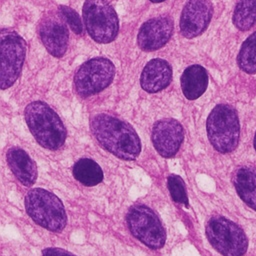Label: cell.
Segmentation results:
<instances>
[{
  "label": "cell",
  "mask_w": 256,
  "mask_h": 256,
  "mask_svg": "<svg viewBox=\"0 0 256 256\" xmlns=\"http://www.w3.org/2000/svg\"><path fill=\"white\" fill-rule=\"evenodd\" d=\"M232 179L239 197L256 211V166L247 164L238 167Z\"/></svg>",
  "instance_id": "16"
},
{
  "label": "cell",
  "mask_w": 256,
  "mask_h": 256,
  "mask_svg": "<svg viewBox=\"0 0 256 256\" xmlns=\"http://www.w3.org/2000/svg\"><path fill=\"white\" fill-rule=\"evenodd\" d=\"M42 256H76V255L62 248L49 247V248H45L42 251Z\"/></svg>",
  "instance_id": "23"
},
{
  "label": "cell",
  "mask_w": 256,
  "mask_h": 256,
  "mask_svg": "<svg viewBox=\"0 0 256 256\" xmlns=\"http://www.w3.org/2000/svg\"><path fill=\"white\" fill-rule=\"evenodd\" d=\"M82 14L86 30L95 42L105 44L117 37L118 16L107 0H86Z\"/></svg>",
  "instance_id": "5"
},
{
  "label": "cell",
  "mask_w": 256,
  "mask_h": 256,
  "mask_svg": "<svg viewBox=\"0 0 256 256\" xmlns=\"http://www.w3.org/2000/svg\"><path fill=\"white\" fill-rule=\"evenodd\" d=\"M115 75V66L105 57H95L84 62L76 71L74 85L80 96L87 97L108 87Z\"/></svg>",
  "instance_id": "8"
},
{
  "label": "cell",
  "mask_w": 256,
  "mask_h": 256,
  "mask_svg": "<svg viewBox=\"0 0 256 256\" xmlns=\"http://www.w3.org/2000/svg\"><path fill=\"white\" fill-rule=\"evenodd\" d=\"M1 50V89L11 87L19 77L26 54V42L15 31L2 29L0 33Z\"/></svg>",
  "instance_id": "9"
},
{
  "label": "cell",
  "mask_w": 256,
  "mask_h": 256,
  "mask_svg": "<svg viewBox=\"0 0 256 256\" xmlns=\"http://www.w3.org/2000/svg\"><path fill=\"white\" fill-rule=\"evenodd\" d=\"M72 173L78 182L88 187L98 185L100 182H102L104 177L103 171L99 164L90 158L79 159L74 164Z\"/></svg>",
  "instance_id": "18"
},
{
  "label": "cell",
  "mask_w": 256,
  "mask_h": 256,
  "mask_svg": "<svg viewBox=\"0 0 256 256\" xmlns=\"http://www.w3.org/2000/svg\"><path fill=\"white\" fill-rule=\"evenodd\" d=\"M167 187L174 202L188 206V195L183 179L175 174L167 177Z\"/></svg>",
  "instance_id": "21"
},
{
  "label": "cell",
  "mask_w": 256,
  "mask_h": 256,
  "mask_svg": "<svg viewBox=\"0 0 256 256\" xmlns=\"http://www.w3.org/2000/svg\"><path fill=\"white\" fill-rule=\"evenodd\" d=\"M173 31V20L169 16H157L143 23L138 35V46L144 51H154L163 47Z\"/></svg>",
  "instance_id": "13"
},
{
  "label": "cell",
  "mask_w": 256,
  "mask_h": 256,
  "mask_svg": "<svg viewBox=\"0 0 256 256\" xmlns=\"http://www.w3.org/2000/svg\"><path fill=\"white\" fill-rule=\"evenodd\" d=\"M183 140L184 128L176 119L165 118L155 122L151 132V141L162 157L171 158L175 156Z\"/></svg>",
  "instance_id": "11"
},
{
  "label": "cell",
  "mask_w": 256,
  "mask_h": 256,
  "mask_svg": "<svg viewBox=\"0 0 256 256\" xmlns=\"http://www.w3.org/2000/svg\"><path fill=\"white\" fill-rule=\"evenodd\" d=\"M131 234L151 249H160L166 241V232L158 215L144 204L131 206L126 215Z\"/></svg>",
  "instance_id": "7"
},
{
  "label": "cell",
  "mask_w": 256,
  "mask_h": 256,
  "mask_svg": "<svg viewBox=\"0 0 256 256\" xmlns=\"http://www.w3.org/2000/svg\"><path fill=\"white\" fill-rule=\"evenodd\" d=\"M205 232L209 243L223 256H243L247 251L248 239L244 231L223 216L211 217Z\"/></svg>",
  "instance_id": "6"
},
{
  "label": "cell",
  "mask_w": 256,
  "mask_h": 256,
  "mask_svg": "<svg viewBox=\"0 0 256 256\" xmlns=\"http://www.w3.org/2000/svg\"><path fill=\"white\" fill-rule=\"evenodd\" d=\"M209 142L220 153L232 152L238 145L240 124L236 110L228 104L216 105L206 121Z\"/></svg>",
  "instance_id": "4"
},
{
  "label": "cell",
  "mask_w": 256,
  "mask_h": 256,
  "mask_svg": "<svg viewBox=\"0 0 256 256\" xmlns=\"http://www.w3.org/2000/svg\"><path fill=\"white\" fill-rule=\"evenodd\" d=\"M237 63L242 71L248 74L256 73V31L243 42L237 57Z\"/></svg>",
  "instance_id": "20"
},
{
  "label": "cell",
  "mask_w": 256,
  "mask_h": 256,
  "mask_svg": "<svg viewBox=\"0 0 256 256\" xmlns=\"http://www.w3.org/2000/svg\"><path fill=\"white\" fill-rule=\"evenodd\" d=\"M59 11L62 14L63 18L65 19L66 23L71 28V30L76 34H82L83 25L78 13L74 9L64 5L59 6Z\"/></svg>",
  "instance_id": "22"
},
{
  "label": "cell",
  "mask_w": 256,
  "mask_h": 256,
  "mask_svg": "<svg viewBox=\"0 0 256 256\" xmlns=\"http://www.w3.org/2000/svg\"><path fill=\"white\" fill-rule=\"evenodd\" d=\"M208 73L201 65H191L187 67L181 75V89L188 100L199 98L207 89Z\"/></svg>",
  "instance_id": "17"
},
{
  "label": "cell",
  "mask_w": 256,
  "mask_h": 256,
  "mask_svg": "<svg viewBox=\"0 0 256 256\" xmlns=\"http://www.w3.org/2000/svg\"><path fill=\"white\" fill-rule=\"evenodd\" d=\"M90 129L97 142L114 156L132 161L141 152V141L127 122L110 114L100 113L90 119Z\"/></svg>",
  "instance_id": "1"
},
{
  "label": "cell",
  "mask_w": 256,
  "mask_h": 256,
  "mask_svg": "<svg viewBox=\"0 0 256 256\" xmlns=\"http://www.w3.org/2000/svg\"><path fill=\"white\" fill-rule=\"evenodd\" d=\"M39 36L47 49L54 57H62L68 47L69 32L67 23L62 14L50 12L45 15L39 24Z\"/></svg>",
  "instance_id": "10"
},
{
  "label": "cell",
  "mask_w": 256,
  "mask_h": 256,
  "mask_svg": "<svg viewBox=\"0 0 256 256\" xmlns=\"http://www.w3.org/2000/svg\"><path fill=\"white\" fill-rule=\"evenodd\" d=\"M24 118L31 134L43 148L58 150L64 145L66 128L58 114L47 103H29L24 110Z\"/></svg>",
  "instance_id": "2"
},
{
  "label": "cell",
  "mask_w": 256,
  "mask_h": 256,
  "mask_svg": "<svg viewBox=\"0 0 256 256\" xmlns=\"http://www.w3.org/2000/svg\"><path fill=\"white\" fill-rule=\"evenodd\" d=\"M233 24L241 31H247L256 23V0H239L233 12Z\"/></svg>",
  "instance_id": "19"
},
{
  "label": "cell",
  "mask_w": 256,
  "mask_h": 256,
  "mask_svg": "<svg viewBox=\"0 0 256 256\" xmlns=\"http://www.w3.org/2000/svg\"><path fill=\"white\" fill-rule=\"evenodd\" d=\"M213 15L211 0H187L180 17V31L186 38L202 34L208 27Z\"/></svg>",
  "instance_id": "12"
},
{
  "label": "cell",
  "mask_w": 256,
  "mask_h": 256,
  "mask_svg": "<svg viewBox=\"0 0 256 256\" xmlns=\"http://www.w3.org/2000/svg\"><path fill=\"white\" fill-rule=\"evenodd\" d=\"M6 161L15 178L26 187L32 186L37 179L35 161L20 147H10L6 152Z\"/></svg>",
  "instance_id": "14"
},
{
  "label": "cell",
  "mask_w": 256,
  "mask_h": 256,
  "mask_svg": "<svg viewBox=\"0 0 256 256\" xmlns=\"http://www.w3.org/2000/svg\"><path fill=\"white\" fill-rule=\"evenodd\" d=\"M151 2H154V3H159V2H163L165 0H150Z\"/></svg>",
  "instance_id": "25"
},
{
  "label": "cell",
  "mask_w": 256,
  "mask_h": 256,
  "mask_svg": "<svg viewBox=\"0 0 256 256\" xmlns=\"http://www.w3.org/2000/svg\"><path fill=\"white\" fill-rule=\"evenodd\" d=\"M253 144H254V149L256 151V132H255V135H254V141H253Z\"/></svg>",
  "instance_id": "24"
},
{
  "label": "cell",
  "mask_w": 256,
  "mask_h": 256,
  "mask_svg": "<svg viewBox=\"0 0 256 256\" xmlns=\"http://www.w3.org/2000/svg\"><path fill=\"white\" fill-rule=\"evenodd\" d=\"M25 210L39 226L61 232L67 223V215L62 201L52 192L43 188H33L25 196Z\"/></svg>",
  "instance_id": "3"
},
{
  "label": "cell",
  "mask_w": 256,
  "mask_h": 256,
  "mask_svg": "<svg viewBox=\"0 0 256 256\" xmlns=\"http://www.w3.org/2000/svg\"><path fill=\"white\" fill-rule=\"evenodd\" d=\"M171 79L172 69L169 63L163 59L155 58L145 65L141 73L140 84L146 92L156 93L166 88Z\"/></svg>",
  "instance_id": "15"
}]
</instances>
